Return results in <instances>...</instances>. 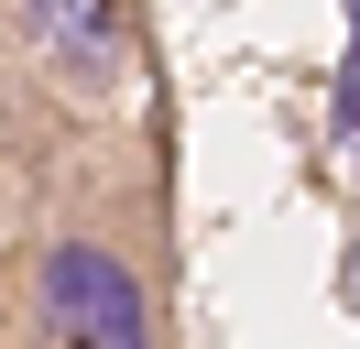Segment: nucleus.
<instances>
[{
	"label": "nucleus",
	"mask_w": 360,
	"mask_h": 349,
	"mask_svg": "<svg viewBox=\"0 0 360 349\" xmlns=\"http://www.w3.org/2000/svg\"><path fill=\"white\" fill-rule=\"evenodd\" d=\"M33 317L44 338H88V349H142L153 338V295L110 240H55L33 262Z\"/></svg>",
	"instance_id": "obj_1"
},
{
	"label": "nucleus",
	"mask_w": 360,
	"mask_h": 349,
	"mask_svg": "<svg viewBox=\"0 0 360 349\" xmlns=\"http://www.w3.org/2000/svg\"><path fill=\"white\" fill-rule=\"evenodd\" d=\"M22 33L55 65V87H88L98 99L120 77V0H22Z\"/></svg>",
	"instance_id": "obj_2"
}]
</instances>
